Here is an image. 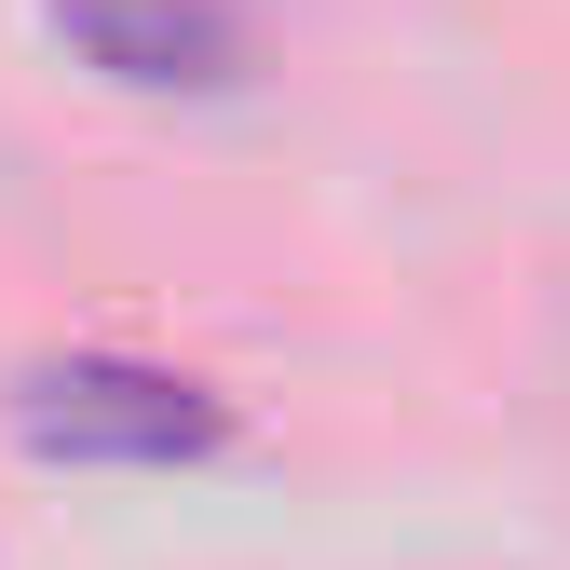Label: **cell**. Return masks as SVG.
<instances>
[{
  "instance_id": "cell-1",
  "label": "cell",
  "mask_w": 570,
  "mask_h": 570,
  "mask_svg": "<svg viewBox=\"0 0 570 570\" xmlns=\"http://www.w3.org/2000/svg\"><path fill=\"white\" fill-rule=\"evenodd\" d=\"M14 435L41 462H204L232 449V407L177 367H136V353H41L14 381Z\"/></svg>"
},
{
  "instance_id": "cell-2",
  "label": "cell",
  "mask_w": 570,
  "mask_h": 570,
  "mask_svg": "<svg viewBox=\"0 0 570 570\" xmlns=\"http://www.w3.org/2000/svg\"><path fill=\"white\" fill-rule=\"evenodd\" d=\"M55 41L136 96H218L245 82V14L232 0H41Z\"/></svg>"
}]
</instances>
